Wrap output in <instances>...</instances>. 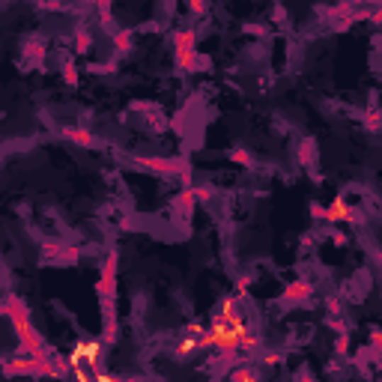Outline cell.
Instances as JSON below:
<instances>
[{
    "instance_id": "ac0fdd59",
    "label": "cell",
    "mask_w": 382,
    "mask_h": 382,
    "mask_svg": "<svg viewBox=\"0 0 382 382\" xmlns=\"http://www.w3.org/2000/svg\"><path fill=\"white\" fill-rule=\"evenodd\" d=\"M197 206V201H194V194H191V189H182L176 197H174V209L179 212V215H191V209Z\"/></svg>"
},
{
    "instance_id": "5bb4252c",
    "label": "cell",
    "mask_w": 382,
    "mask_h": 382,
    "mask_svg": "<svg viewBox=\"0 0 382 382\" xmlns=\"http://www.w3.org/2000/svg\"><path fill=\"white\" fill-rule=\"evenodd\" d=\"M111 42H114V51L120 54V57H125V54L135 48V36H132L129 27H117V30L111 33Z\"/></svg>"
},
{
    "instance_id": "74e56055",
    "label": "cell",
    "mask_w": 382,
    "mask_h": 382,
    "mask_svg": "<svg viewBox=\"0 0 382 382\" xmlns=\"http://www.w3.org/2000/svg\"><path fill=\"white\" fill-rule=\"evenodd\" d=\"M335 245H347V233H341V230H335Z\"/></svg>"
},
{
    "instance_id": "836d02e7",
    "label": "cell",
    "mask_w": 382,
    "mask_h": 382,
    "mask_svg": "<svg viewBox=\"0 0 382 382\" xmlns=\"http://www.w3.org/2000/svg\"><path fill=\"white\" fill-rule=\"evenodd\" d=\"M308 212H310V218H314V221H322L325 218V206L322 203H310Z\"/></svg>"
},
{
    "instance_id": "2e32d148",
    "label": "cell",
    "mask_w": 382,
    "mask_h": 382,
    "mask_svg": "<svg viewBox=\"0 0 382 382\" xmlns=\"http://www.w3.org/2000/svg\"><path fill=\"white\" fill-rule=\"evenodd\" d=\"M191 194H194V201L197 203H212L218 197V191H215V186L212 182H191Z\"/></svg>"
},
{
    "instance_id": "d4e9b609",
    "label": "cell",
    "mask_w": 382,
    "mask_h": 382,
    "mask_svg": "<svg viewBox=\"0 0 382 382\" xmlns=\"http://www.w3.org/2000/svg\"><path fill=\"white\" fill-rule=\"evenodd\" d=\"M60 72H63V81L69 84V87H78V81H81V75H78V66H75L72 60H63V66H60Z\"/></svg>"
},
{
    "instance_id": "44dd1931",
    "label": "cell",
    "mask_w": 382,
    "mask_h": 382,
    "mask_svg": "<svg viewBox=\"0 0 382 382\" xmlns=\"http://www.w3.org/2000/svg\"><path fill=\"white\" fill-rule=\"evenodd\" d=\"M93 382H150V379L147 376H117L102 367V371H93Z\"/></svg>"
},
{
    "instance_id": "30bf717a",
    "label": "cell",
    "mask_w": 382,
    "mask_h": 382,
    "mask_svg": "<svg viewBox=\"0 0 382 382\" xmlns=\"http://www.w3.org/2000/svg\"><path fill=\"white\" fill-rule=\"evenodd\" d=\"M201 337H203V325L189 322L176 341V359L182 361V359H189L191 352H201Z\"/></svg>"
},
{
    "instance_id": "e0dca14e",
    "label": "cell",
    "mask_w": 382,
    "mask_h": 382,
    "mask_svg": "<svg viewBox=\"0 0 382 382\" xmlns=\"http://www.w3.org/2000/svg\"><path fill=\"white\" fill-rule=\"evenodd\" d=\"M102 344L111 349V347H117L120 344V320H102Z\"/></svg>"
},
{
    "instance_id": "52a82bcc",
    "label": "cell",
    "mask_w": 382,
    "mask_h": 382,
    "mask_svg": "<svg viewBox=\"0 0 382 382\" xmlns=\"http://www.w3.org/2000/svg\"><path fill=\"white\" fill-rule=\"evenodd\" d=\"M317 293V284L310 278H296L284 287V293L278 296V305L281 308H305Z\"/></svg>"
},
{
    "instance_id": "e575fe53",
    "label": "cell",
    "mask_w": 382,
    "mask_h": 382,
    "mask_svg": "<svg viewBox=\"0 0 382 382\" xmlns=\"http://www.w3.org/2000/svg\"><path fill=\"white\" fill-rule=\"evenodd\" d=\"M39 9H42V12H66L69 6H66V4H54V0H48V4H39Z\"/></svg>"
},
{
    "instance_id": "d590c367",
    "label": "cell",
    "mask_w": 382,
    "mask_h": 382,
    "mask_svg": "<svg viewBox=\"0 0 382 382\" xmlns=\"http://www.w3.org/2000/svg\"><path fill=\"white\" fill-rule=\"evenodd\" d=\"M78 257H81V254H78V248H72V245H69V248H66V257H63V263L75 266V263H78Z\"/></svg>"
},
{
    "instance_id": "cb8c5ba5",
    "label": "cell",
    "mask_w": 382,
    "mask_h": 382,
    "mask_svg": "<svg viewBox=\"0 0 382 382\" xmlns=\"http://www.w3.org/2000/svg\"><path fill=\"white\" fill-rule=\"evenodd\" d=\"M96 12H99V16H102V27H105V30H111V33H114L117 30V21H114V9H111V4H96Z\"/></svg>"
},
{
    "instance_id": "7402d4cb",
    "label": "cell",
    "mask_w": 382,
    "mask_h": 382,
    "mask_svg": "<svg viewBox=\"0 0 382 382\" xmlns=\"http://www.w3.org/2000/svg\"><path fill=\"white\" fill-rule=\"evenodd\" d=\"M66 248L69 245H63V242H45V245H42V257L51 260V263H63Z\"/></svg>"
},
{
    "instance_id": "4dcf8cb0",
    "label": "cell",
    "mask_w": 382,
    "mask_h": 382,
    "mask_svg": "<svg viewBox=\"0 0 382 382\" xmlns=\"http://www.w3.org/2000/svg\"><path fill=\"white\" fill-rule=\"evenodd\" d=\"M364 125H367L371 132H379V108H376V105H371V111H367Z\"/></svg>"
},
{
    "instance_id": "9a60e30c",
    "label": "cell",
    "mask_w": 382,
    "mask_h": 382,
    "mask_svg": "<svg viewBox=\"0 0 382 382\" xmlns=\"http://www.w3.org/2000/svg\"><path fill=\"white\" fill-rule=\"evenodd\" d=\"M299 164L302 167H314L317 164V140L314 137H302V144H299Z\"/></svg>"
},
{
    "instance_id": "ba28073f",
    "label": "cell",
    "mask_w": 382,
    "mask_h": 382,
    "mask_svg": "<svg viewBox=\"0 0 382 382\" xmlns=\"http://www.w3.org/2000/svg\"><path fill=\"white\" fill-rule=\"evenodd\" d=\"M72 352H78V356H81L84 367H90V371H102L108 347L102 344V337L96 335V337H81V341H78V347H75Z\"/></svg>"
},
{
    "instance_id": "1f68e13d",
    "label": "cell",
    "mask_w": 382,
    "mask_h": 382,
    "mask_svg": "<svg viewBox=\"0 0 382 382\" xmlns=\"http://www.w3.org/2000/svg\"><path fill=\"white\" fill-rule=\"evenodd\" d=\"M72 376H75V382H93V371H90V367H75Z\"/></svg>"
},
{
    "instance_id": "7a4b0ae2",
    "label": "cell",
    "mask_w": 382,
    "mask_h": 382,
    "mask_svg": "<svg viewBox=\"0 0 382 382\" xmlns=\"http://www.w3.org/2000/svg\"><path fill=\"white\" fill-rule=\"evenodd\" d=\"M117 284H120V248H111L102 260V272L96 281V296L102 302V320H120L117 317Z\"/></svg>"
},
{
    "instance_id": "8992f818",
    "label": "cell",
    "mask_w": 382,
    "mask_h": 382,
    "mask_svg": "<svg viewBox=\"0 0 382 382\" xmlns=\"http://www.w3.org/2000/svg\"><path fill=\"white\" fill-rule=\"evenodd\" d=\"M212 322L215 325H224V329H242V325L248 322L245 320V299H239V296H224V299L212 308Z\"/></svg>"
},
{
    "instance_id": "f35d334b",
    "label": "cell",
    "mask_w": 382,
    "mask_h": 382,
    "mask_svg": "<svg viewBox=\"0 0 382 382\" xmlns=\"http://www.w3.org/2000/svg\"><path fill=\"white\" fill-rule=\"evenodd\" d=\"M0 317H6V305H4V299H0Z\"/></svg>"
},
{
    "instance_id": "6da1fadb",
    "label": "cell",
    "mask_w": 382,
    "mask_h": 382,
    "mask_svg": "<svg viewBox=\"0 0 382 382\" xmlns=\"http://www.w3.org/2000/svg\"><path fill=\"white\" fill-rule=\"evenodd\" d=\"M4 305H6V320L12 322V332H16V337H18V352H27V356H36V359H48L51 349L45 347L39 329L33 325L27 302L21 299V296L9 293V296H4Z\"/></svg>"
},
{
    "instance_id": "8d00e7d4",
    "label": "cell",
    "mask_w": 382,
    "mask_h": 382,
    "mask_svg": "<svg viewBox=\"0 0 382 382\" xmlns=\"http://www.w3.org/2000/svg\"><path fill=\"white\" fill-rule=\"evenodd\" d=\"M293 382H317V376H314V373H310L308 367H305V371L296 373V379H293Z\"/></svg>"
},
{
    "instance_id": "d6986e66",
    "label": "cell",
    "mask_w": 382,
    "mask_h": 382,
    "mask_svg": "<svg viewBox=\"0 0 382 382\" xmlns=\"http://www.w3.org/2000/svg\"><path fill=\"white\" fill-rule=\"evenodd\" d=\"M227 159L239 167H245V171H254V155L245 150V147H230L227 150Z\"/></svg>"
},
{
    "instance_id": "4316f807",
    "label": "cell",
    "mask_w": 382,
    "mask_h": 382,
    "mask_svg": "<svg viewBox=\"0 0 382 382\" xmlns=\"http://www.w3.org/2000/svg\"><path fill=\"white\" fill-rule=\"evenodd\" d=\"M325 317H344L341 296H325Z\"/></svg>"
},
{
    "instance_id": "5b68a950",
    "label": "cell",
    "mask_w": 382,
    "mask_h": 382,
    "mask_svg": "<svg viewBox=\"0 0 382 382\" xmlns=\"http://www.w3.org/2000/svg\"><path fill=\"white\" fill-rule=\"evenodd\" d=\"M0 371H4V376H48V379H60L51 356L48 359H36V356H27V352H16V356L4 359V361H0Z\"/></svg>"
},
{
    "instance_id": "4fadbf2b",
    "label": "cell",
    "mask_w": 382,
    "mask_h": 382,
    "mask_svg": "<svg viewBox=\"0 0 382 382\" xmlns=\"http://www.w3.org/2000/svg\"><path fill=\"white\" fill-rule=\"evenodd\" d=\"M347 215H349V203L344 197H335V201L325 206V218L322 221H332V224H347Z\"/></svg>"
},
{
    "instance_id": "7c38bea8",
    "label": "cell",
    "mask_w": 382,
    "mask_h": 382,
    "mask_svg": "<svg viewBox=\"0 0 382 382\" xmlns=\"http://www.w3.org/2000/svg\"><path fill=\"white\" fill-rule=\"evenodd\" d=\"M227 382H263V376H260V367L257 364H236V367H230L227 371Z\"/></svg>"
},
{
    "instance_id": "83f0119b",
    "label": "cell",
    "mask_w": 382,
    "mask_h": 382,
    "mask_svg": "<svg viewBox=\"0 0 382 382\" xmlns=\"http://www.w3.org/2000/svg\"><path fill=\"white\" fill-rule=\"evenodd\" d=\"M251 284H254V275H239L236 278V290H233V296H239V299H245L248 296V290H251Z\"/></svg>"
},
{
    "instance_id": "484cf974",
    "label": "cell",
    "mask_w": 382,
    "mask_h": 382,
    "mask_svg": "<svg viewBox=\"0 0 382 382\" xmlns=\"http://www.w3.org/2000/svg\"><path fill=\"white\" fill-rule=\"evenodd\" d=\"M349 349H352V341H349V332L337 335L335 337V356L337 359H349Z\"/></svg>"
},
{
    "instance_id": "603a6c76",
    "label": "cell",
    "mask_w": 382,
    "mask_h": 382,
    "mask_svg": "<svg viewBox=\"0 0 382 382\" xmlns=\"http://www.w3.org/2000/svg\"><path fill=\"white\" fill-rule=\"evenodd\" d=\"M257 359H260V364L263 367H275V364H281V361H284L287 359V352H281V349H260L257 352Z\"/></svg>"
},
{
    "instance_id": "9c48e42d",
    "label": "cell",
    "mask_w": 382,
    "mask_h": 382,
    "mask_svg": "<svg viewBox=\"0 0 382 382\" xmlns=\"http://www.w3.org/2000/svg\"><path fill=\"white\" fill-rule=\"evenodd\" d=\"M60 137L66 140V144H75L81 150H102V137L93 135L90 129H84V125H63L60 129Z\"/></svg>"
},
{
    "instance_id": "f1b7e54d",
    "label": "cell",
    "mask_w": 382,
    "mask_h": 382,
    "mask_svg": "<svg viewBox=\"0 0 382 382\" xmlns=\"http://www.w3.org/2000/svg\"><path fill=\"white\" fill-rule=\"evenodd\" d=\"M347 224H352V227H364V224H367V215H364V209H359V206H349Z\"/></svg>"
},
{
    "instance_id": "ffe728a7",
    "label": "cell",
    "mask_w": 382,
    "mask_h": 382,
    "mask_svg": "<svg viewBox=\"0 0 382 382\" xmlns=\"http://www.w3.org/2000/svg\"><path fill=\"white\" fill-rule=\"evenodd\" d=\"M72 48H75L78 54H87V51L93 48V33L87 30V27H78V30L72 33Z\"/></svg>"
},
{
    "instance_id": "8fae6325",
    "label": "cell",
    "mask_w": 382,
    "mask_h": 382,
    "mask_svg": "<svg viewBox=\"0 0 382 382\" xmlns=\"http://www.w3.org/2000/svg\"><path fill=\"white\" fill-rule=\"evenodd\" d=\"M236 344H239V356H257V352L266 347L263 335L257 332V325H251V322H245L242 329L236 332Z\"/></svg>"
},
{
    "instance_id": "f546056e",
    "label": "cell",
    "mask_w": 382,
    "mask_h": 382,
    "mask_svg": "<svg viewBox=\"0 0 382 382\" xmlns=\"http://www.w3.org/2000/svg\"><path fill=\"white\" fill-rule=\"evenodd\" d=\"M325 325L335 332V335H344V332H349V325H347V320L344 317H325Z\"/></svg>"
},
{
    "instance_id": "d6a6232c",
    "label": "cell",
    "mask_w": 382,
    "mask_h": 382,
    "mask_svg": "<svg viewBox=\"0 0 382 382\" xmlns=\"http://www.w3.org/2000/svg\"><path fill=\"white\" fill-rule=\"evenodd\" d=\"M189 12H191V16H203V12H209V4H203V0H191Z\"/></svg>"
},
{
    "instance_id": "3957f363",
    "label": "cell",
    "mask_w": 382,
    "mask_h": 382,
    "mask_svg": "<svg viewBox=\"0 0 382 382\" xmlns=\"http://www.w3.org/2000/svg\"><path fill=\"white\" fill-rule=\"evenodd\" d=\"M137 171H147V174H155V176H167V179H179L182 186H191V174L194 167L189 159H179V155H132L129 159Z\"/></svg>"
},
{
    "instance_id": "277c9868",
    "label": "cell",
    "mask_w": 382,
    "mask_h": 382,
    "mask_svg": "<svg viewBox=\"0 0 382 382\" xmlns=\"http://www.w3.org/2000/svg\"><path fill=\"white\" fill-rule=\"evenodd\" d=\"M171 42H174V63L179 72H197V69H206L209 60L201 57L197 51V30L194 27H176L171 33Z\"/></svg>"
}]
</instances>
